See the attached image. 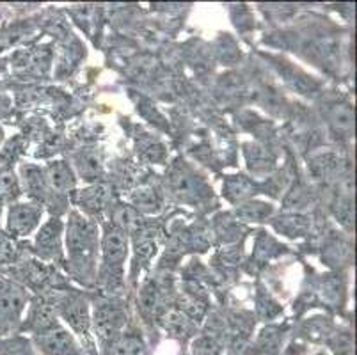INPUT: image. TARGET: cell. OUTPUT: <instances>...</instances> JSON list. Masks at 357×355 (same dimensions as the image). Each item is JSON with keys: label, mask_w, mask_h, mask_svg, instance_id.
I'll list each match as a JSON object with an SVG mask.
<instances>
[{"label": "cell", "mask_w": 357, "mask_h": 355, "mask_svg": "<svg viewBox=\"0 0 357 355\" xmlns=\"http://www.w3.org/2000/svg\"><path fill=\"white\" fill-rule=\"evenodd\" d=\"M110 355H148L146 347L139 338L125 336L114 341L110 347Z\"/></svg>", "instance_id": "cell-15"}, {"label": "cell", "mask_w": 357, "mask_h": 355, "mask_svg": "<svg viewBox=\"0 0 357 355\" xmlns=\"http://www.w3.org/2000/svg\"><path fill=\"white\" fill-rule=\"evenodd\" d=\"M20 195V183L11 167H0V201L11 203Z\"/></svg>", "instance_id": "cell-13"}, {"label": "cell", "mask_w": 357, "mask_h": 355, "mask_svg": "<svg viewBox=\"0 0 357 355\" xmlns=\"http://www.w3.org/2000/svg\"><path fill=\"white\" fill-rule=\"evenodd\" d=\"M63 317L66 318L68 324L79 332H86L89 327V315H87V305L86 302L79 301V299H73V301H68L63 305Z\"/></svg>", "instance_id": "cell-9"}, {"label": "cell", "mask_w": 357, "mask_h": 355, "mask_svg": "<svg viewBox=\"0 0 357 355\" xmlns=\"http://www.w3.org/2000/svg\"><path fill=\"white\" fill-rule=\"evenodd\" d=\"M0 211H2V201H0Z\"/></svg>", "instance_id": "cell-28"}, {"label": "cell", "mask_w": 357, "mask_h": 355, "mask_svg": "<svg viewBox=\"0 0 357 355\" xmlns=\"http://www.w3.org/2000/svg\"><path fill=\"white\" fill-rule=\"evenodd\" d=\"M171 183H173V190L176 192V194H180L181 197H194V199H197L203 192H201V185L199 181L194 178V176L187 174V172L183 171H178L174 172L173 178H171Z\"/></svg>", "instance_id": "cell-10"}, {"label": "cell", "mask_w": 357, "mask_h": 355, "mask_svg": "<svg viewBox=\"0 0 357 355\" xmlns=\"http://www.w3.org/2000/svg\"><path fill=\"white\" fill-rule=\"evenodd\" d=\"M24 304V289L0 279V336H6L16 327Z\"/></svg>", "instance_id": "cell-2"}, {"label": "cell", "mask_w": 357, "mask_h": 355, "mask_svg": "<svg viewBox=\"0 0 357 355\" xmlns=\"http://www.w3.org/2000/svg\"><path fill=\"white\" fill-rule=\"evenodd\" d=\"M135 252H137L139 259L148 262L157 252V239H155V234L149 233V231H141L137 234V240H135Z\"/></svg>", "instance_id": "cell-16"}, {"label": "cell", "mask_w": 357, "mask_h": 355, "mask_svg": "<svg viewBox=\"0 0 357 355\" xmlns=\"http://www.w3.org/2000/svg\"><path fill=\"white\" fill-rule=\"evenodd\" d=\"M103 254H105L107 265L121 266L123 259L126 258V239L121 229L118 227L107 229L105 239H103Z\"/></svg>", "instance_id": "cell-6"}, {"label": "cell", "mask_w": 357, "mask_h": 355, "mask_svg": "<svg viewBox=\"0 0 357 355\" xmlns=\"http://www.w3.org/2000/svg\"><path fill=\"white\" fill-rule=\"evenodd\" d=\"M334 123L342 126V128H350L352 126V112L349 109H337L334 114Z\"/></svg>", "instance_id": "cell-26"}, {"label": "cell", "mask_w": 357, "mask_h": 355, "mask_svg": "<svg viewBox=\"0 0 357 355\" xmlns=\"http://www.w3.org/2000/svg\"><path fill=\"white\" fill-rule=\"evenodd\" d=\"M249 188H251V185L243 180V178H235V180L229 181L228 187H226V194H228L231 199H242L243 195L249 194Z\"/></svg>", "instance_id": "cell-25"}, {"label": "cell", "mask_w": 357, "mask_h": 355, "mask_svg": "<svg viewBox=\"0 0 357 355\" xmlns=\"http://www.w3.org/2000/svg\"><path fill=\"white\" fill-rule=\"evenodd\" d=\"M0 355H36L27 341L20 338L13 340H0Z\"/></svg>", "instance_id": "cell-18"}, {"label": "cell", "mask_w": 357, "mask_h": 355, "mask_svg": "<svg viewBox=\"0 0 357 355\" xmlns=\"http://www.w3.org/2000/svg\"><path fill=\"white\" fill-rule=\"evenodd\" d=\"M141 308L146 315H155L158 304H160V292L153 282H146L141 292Z\"/></svg>", "instance_id": "cell-17"}, {"label": "cell", "mask_w": 357, "mask_h": 355, "mask_svg": "<svg viewBox=\"0 0 357 355\" xmlns=\"http://www.w3.org/2000/svg\"><path fill=\"white\" fill-rule=\"evenodd\" d=\"M80 172H82V176H86V178H96V176L102 172V164H100V160L96 158L95 155H91V153H87V155H84L82 158H80Z\"/></svg>", "instance_id": "cell-20"}, {"label": "cell", "mask_w": 357, "mask_h": 355, "mask_svg": "<svg viewBox=\"0 0 357 355\" xmlns=\"http://www.w3.org/2000/svg\"><path fill=\"white\" fill-rule=\"evenodd\" d=\"M96 332L103 340H109L123 327L125 324V312L116 305H103L96 309Z\"/></svg>", "instance_id": "cell-5"}, {"label": "cell", "mask_w": 357, "mask_h": 355, "mask_svg": "<svg viewBox=\"0 0 357 355\" xmlns=\"http://www.w3.org/2000/svg\"><path fill=\"white\" fill-rule=\"evenodd\" d=\"M107 201V188L105 187H95L89 188L82 194V204L87 210H100L103 208Z\"/></svg>", "instance_id": "cell-19"}, {"label": "cell", "mask_w": 357, "mask_h": 355, "mask_svg": "<svg viewBox=\"0 0 357 355\" xmlns=\"http://www.w3.org/2000/svg\"><path fill=\"white\" fill-rule=\"evenodd\" d=\"M40 215L41 210L36 204H11L8 213V231L15 236H25L38 226Z\"/></svg>", "instance_id": "cell-4"}, {"label": "cell", "mask_w": 357, "mask_h": 355, "mask_svg": "<svg viewBox=\"0 0 357 355\" xmlns=\"http://www.w3.org/2000/svg\"><path fill=\"white\" fill-rule=\"evenodd\" d=\"M16 256V246L9 236H6L4 233H0V266L9 265L13 263Z\"/></svg>", "instance_id": "cell-22"}, {"label": "cell", "mask_w": 357, "mask_h": 355, "mask_svg": "<svg viewBox=\"0 0 357 355\" xmlns=\"http://www.w3.org/2000/svg\"><path fill=\"white\" fill-rule=\"evenodd\" d=\"M220 348L212 338H199L194 341V355H219Z\"/></svg>", "instance_id": "cell-24"}, {"label": "cell", "mask_w": 357, "mask_h": 355, "mask_svg": "<svg viewBox=\"0 0 357 355\" xmlns=\"http://www.w3.org/2000/svg\"><path fill=\"white\" fill-rule=\"evenodd\" d=\"M79 355H96V354H95V350H93V348H86V350H84V348H80Z\"/></svg>", "instance_id": "cell-27"}, {"label": "cell", "mask_w": 357, "mask_h": 355, "mask_svg": "<svg viewBox=\"0 0 357 355\" xmlns=\"http://www.w3.org/2000/svg\"><path fill=\"white\" fill-rule=\"evenodd\" d=\"M318 355H324V354H318Z\"/></svg>", "instance_id": "cell-29"}, {"label": "cell", "mask_w": 357, "mask_h": 355, "mask_svg": "<svg viewBox=\"0 0 357 355\" xmlns=\"http://www.w3.org/2000/svg\"><path fill=\"white\" fill-rule=\"evenodd\" d=\"M61 222L57 219H52L50 222L45 224L43 227L38 233V239H36V247H38V252L45 258H52L55 254L59 252L61 246Z\"/></svg>", "instance_id": "cell-7"}, {"label": "cell", "mask_w": 357, "mask_h": 355, "mask_svg": "<svg viewBox=\"0 0 357 355\" xmlns=\"http://www.w3.org/2000/svg\"><path fill=\"white\" fill-rule=\"evenodd\" d=\"M93 247H95V229L79 213H73L68 226V249L75 265L89 263Z\"/></svg>", "instance_id": "cell-1"}, {"label": "cell", "mask_w": 357, "mask_h": 355, "mask_svg": "<svg viewBox=\"0 0 357 355\" xmlns=\"http://www.w3.org/2000/svg\"><path fill=\"white\" fill-rule=\"evenodd\" d=\"M114 219L116 224H118L119 227H123V229H130V227L137 226V215H135V211L132 210V208H119V210L116 211Z\"/></svg>", "instance_id": "cell-23"}, {"label": "cell", "mask_w": 357, "mask_h": 355, "mask_svg": "<svg viewBox=\"0 0 357 355\" xmlns=\"http://www.w3.org/2000/svg\"><path fill=\"white\" fill-rule=\"evenodd\" d=\"M55 325V311L50 304L43 301H38L31 309V317H29L27 325L25 328L32 331L34 334L43 332L47 328L54 327Z\"/></svg>", "instance_id": "cell-8"}, {"label": "cell", "mask_w": 357, "mask_h": 355, "mask_svg": "<svg viewBox=\"0 0 357 355\" xmlns=\"http://www.w3.org/2000/svg\"><path fill=\"white\" fill-rule=\"evenodd\" d=\"M162 324H164L165 331H167L169 334H173V336L176 338L187 336V334L192 331V324H190L189 317L181 311L167 312L164 317V320H162Z\"/></svg>", "instance_id": "cell-14"}, {"label": "cell", "mask_w": 357, "mask_h": 355, "mask_svg": "<svg viewBox=\"0 0 357 355\" xmlns=\"http://www.w3.org/2000/svg\"><path fill=\"white\" fill-rule=\"evenodd\" d=\"M134 201L142 210H155L158 206V197L151 188H141L134 194Z\"/></svg>", "instance_id": "cell-21"}, {"label": "cell", "mask_w": 357, "mask_h": 355, "mask_svg": "<svg viewBox=\"0 0 357 355\" xmlns=\"http://www.w3.org/2000/svg\"><path fill=\"white\" fill-rule=\"evenodd\" d=\"M22 178L27 194L34 199H41L45 195V178L40 169L34 165H22Z\"/></svg>", "instance_id": "cell-12"}, {"label": "cell", "mask_w": 357, "mask_h": 355, "mask_svg": "<svg viewBox=\"0 0 357 355\" xmlns=\"http://www.w3.org/2000/svg\"><path fill=\"white\" fill-rule=\"evenodd\" d=\"M47 178L55 190L68 192L73 187V174H71V169L64 162L52 164L47 171Z\"/></svg>", "instance_id": "cell-11"}, {"label": "cell", "mask_w": 357, "mask_h": 355, "mask_svg": "<svg viewBox=\"0 0 357 355\" xmlns=\"http://www.w3.org/2000/svg\"><path fill=\"white\" fill-rule=\"evenodd\" d=\"M36 343L45 355H79L80 348L75 343L70 332L64 328L54 327L36 334Z\"/></svg>", "instance_id": "cell-3"}]
</instances>
